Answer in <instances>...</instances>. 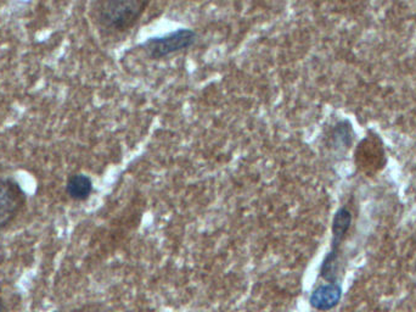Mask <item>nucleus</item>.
I'll use <instances>...</instances> for the list:
<instances>
[{
  "label": "nucleus",
  "mask_w": 416,
  "mask_h": 312,
  "mask_svg": "<svg viewBox=\"0 0 416 312\" xmlns=\"http://www.w3.org/2000/svg\"><path fill=\"white\" fill-rule=\"evenodd\" d=\"M66 193L76 202H85L92 193V180L83 173L72 175L66 183Z\"/></svg>",
  "instance_id": "7"
},
{
  "label": "nucleus",
  "mask_w": 416,
  "mask_h": 312,
  "mask_svg": "<svg viewBox=\"0 0 416 312\" xmlns=\"http://www.w3.org/2000/svg\"><path fill=\"white\" fill-rule=\"evenodd\" d=\"M146 6V1L139 0L106 1L99 9V21L107 30L126 31L138 21Z\"/></svg>",
  "instance_id": "1"
},
{
  "label": "nucleus",
  "mask_w": 416,
  "mask_h": 312,
  "mask_svg": "<svg viewBox=\"0 0 416 312\" xmlns=\"http://www.w3.org/2000/svg\"><path fill=\"white\" fill-rule=\"evenodd\" d=\"M356 164L366 175H375L386 165V155L378 135H368L356 150Z\"/></svg>",
  "instance_id": "5"
},
{
  "label": "nucleus",
  "mask_w": 416,
  "mask_h": 312,
  "mask_svg": "<svg viewBox=\"0 0 416 312\" xmlns=\"http://www.w3.org/2000/svg\"><path fill=\"white\" fill-rule=\"evenodd\" d=\"M196 39V33L188 28H181L164 34L161 37H152L142 44L151 59H161L164 56L184 51L191 47Z\"/></svg>",
  "instance_id": "3"
},
{
  "label": "nucleus",
  "mask_w": 416,
  "mask_h": 312,
  "mask_svg": "<svg viewBox=\"0 0 416 312\" xmlns=\"http://www.w3.org/2000/svg\"><path fill=\"white\" fill-rule=\"evenodd\" d=\"M342 298V288L336 283L321 284L316 288L309 298L311 308L318 311H329L336 308Z\"/></svg>",
  "instance_id": "6"
},
{
  "label": "nucleus",
  "mask_w": 416,
  "mask_h": 312,
  "mask_svg": "<svg viewBox=\"0 0 416 312\" xmlns=\"http://www.w3.org/2000/svg\"><path fill=\"white\" fill-rule=\"evenodd\" d=\"M25 190L14 178H0V232L16 219L25 207Z\"/></svg>",
  "instance_id": "4"
},
{
  "label": "nucleus",
  "mask_w": 416,
  "mask_h": 312,
  "mask_svg": "<svg viewBox=\"0 0 416 312\" xmlns=\"http://www.w3.org/2000/svg\"><path fill=\"white\" fill-rule=\"evenodd\" d=\"M0 312H6V308H5V306L1 301H0Z\"/></svg>",
  "instance_id": "8"
},
{
  "label": "nucleus",
  "mask_w": 416,
  "mask_h": 312,
  "mask_svg": "<svg viewBox=\"0 0 416 312\" xmlns=\"http://www.w3.org/2000/svg\"><path fill=\"white\" fill-rule=\"evenodd\" d=\"M351 224H352V212L345 207L338 209L332 221L331 250L329 251L326 258L324 259L323 265L320 269V276L329 281V283H336L340 246L345 241Z\"/></svg>",
  "instance_id": "2"
}]
</instances>
